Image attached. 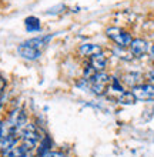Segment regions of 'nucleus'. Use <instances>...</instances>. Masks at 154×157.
I'll return each instance as SVG.
<instances>
[{"mask_svg":"<svg viewBox=\"0 0 154 157\" xmlns=\"http://www.w3.org/2000/svg\"><path fill=\"white\" fill-rule=\"evenodd\" d=\"M43 137L44 136L42 134V130H40L36 124L27 123L26 128L23 130V134H21V143L32 151V150H34L37 147V144L42 141Z\"/></svg>","mask_w":154,"mask_h":157,"instance_id":"obj_1","label":"nucleus"},{"mask_svg":"<svg viewBox=\"0 0 154 157\" xmlns=\"http://www.w3.org/2000/svg\"><path fill=\"white\" fill-rule=\"evenodd\" d=\"M106 36H107L113 43H116L117 47H129L130 43L133 41V36L127 32V30L116 27V26H110L106 29Z\"/></svg>","mask_w":154,"mask_h":157,"instance_id":"obj_2","label":"nucleus"},{"mask_svg":"<svg viewBox=\"0 0 154 157\" xmlns=\"http://www.w3.org/2000/svg\"><path fill=\"white\" fill-rule=\"evenodd\" d=\"M90 90L96 96H103L110 87L111 76L106 71H96V75L93 76L90 80Z\"/></svg>","mask_w":154,"mask_h":157,"instance_id":"obj_3","label":"nucleus"},{"mask_svg":"<svg viewBox=\"0 0 154 157\" xmlns=\"http://www.w3.org/2000/svg\"><path fill=\"white\" fill-rule=\"evenodd\" d=\"M131 91L137 100H141V101L154 100V84H151V83H141V84L133 87Z\"/></svg>","mask_w":154,"mask_h":157,"instance_id":"obj_4","label":"nucleus"},{"mask_svg":"<svg viewBox=\"0 0 154 157\" xmlns=\"http://www.w3.org/2000/svg\"><path fill=\"white\" fill-rule=\"evenodd\" d=\"M129 50L130 53L133 54V57H143L150 50V46H148L147 40H144L141 37H137V39H133V41L130 43Z\"/></svg>","mask_w":154,"mask_h":157,"instance_id":"obj_5","label":"nucleus"},{"mask_svg":"<svg viewBox=\"0 0 154 157\" xmlns=\"http://www.w3.org/2000/svg\"><path fill=\"white\" fill-rule=\"evenodd\" d=\"M17 52L23 59L26 60H37L40 56H42V52L37 49H34L32 46L26 44V43H21L19 47H17Z\"/></svg>","mask_w":154,"mask_h":157,"instance_id":"obj_6","label":"nucleus"},{"mask_svg":"<svg viewBox=\"0 0 154 157\" xmlns=\"http://www.w3.org/2000/svg\"><path fill=\"white\" fill-rule=\"evenodd\" d=\"M103 49H101V46L96 44V43H83V44L79 47V54L80 56H83V57H93V56H96V54L101 53Z\"/></svg>","mask_w":154,"mask_h":157,"instance_id":"obj_7","label":"nucleus"},{"mask_svg":"<svg viewBox=\"0 0 154 157\" xmlns=\"http://www.w3.org/2000/svg\"><path fill=\"white\" fill-rule=\"evenodd\" d=\"M121 83L126 84V86H129L130 89H133V87H136L143 83V75L138 73V71H127V73L121 77Z\"/></svg>","mask_w":154,"mask_h":157,"instance_id":"obj_8","label":"nucleus"},{"mask_svg":"<svg viewBox=\"0 0 154 157\" xmlns=\"http://www.w3.org/2000/svg\"><path fill=\"white\" fill-rule=\"evenodd\" d=\"M107 56L101 52V53L96 54V56H93V57H90V62H88V64L94 69L96 71H104L106 70V67H107Z\"/></svg>","mask_w":154,"mask_h":157,"instance_id":"obj_9","label":"nucleus"},{"mask_svg":"<svg viewBox=\"0 0 154 157\" xmlns=\"http://www.w3.org/2000/svg\"><path fill=\"white\" fill-rule=\"evenodd\" d=\"M50 39H51V36H39V37H34V39H30V40H26L24 43L42 52V50L44 49L47 44H49Z\"/></svg>","mask_w":154,"mask_h":157,"instance_id":"obj_10","label":"nucleus"},{"mask_svg":"<svg viewBox=\"0 0 154 157\" xmlns=\"http://www.w3.org/2000/svg\"><path fill=\"white\" fill-rule=\"evenodd\" d=\"M117 101L120 104H123V106H131V104H134L136 101H137V99H136V96L133 94V91L129 90V91H123V93H120L118 94V97H117Z\"/></svg>","mask_w":154,"mask_h":157,"instance_id":"obj_11","label":"nucleus"},{"mask_svg":"<svg viewBox=\"0 0 154 157\" xmlns=\"http://www.w3.org/2000/svg\"><path fill=\"white\" fill-rule=\"evenodd\" d=\"M50 147H51L50 137L44 136L42 139V141L37 144V147H36V156L40 157V156H43V154H46L47 151H50Z\"/></svg>","mask_w":154,"mask_h":157,"instance_id":"obj_12","label":"nucleus"},{"mask_svg":"<svg viewBox=\"0 0 154 157\" xmlns=\"http://www.w3.org/2000/svg\"><path fill=\"white\" fill-rule=\"evenodd\" d=\"M24 25H26V29L29 30V32H39V30L42 29V23H40V20H39L37 17H27Z\"/></svg>","mask_w":154,"mask_h":157,"instance_id":"obj_13","label":"nucleus"},{"mask_svg":"<svg viewBox=\"0 0 154 157\" xmlns=\"http://www.w3.org/2000/svg\"><path fill=\"white\" fill-rule=\"evenodd\" d=\"M110 89L114 91H117V93H123L124 91V84L121 83L120 78L117 77H111V82H110Z\"/></svg>","mask_w":154,"mask_h":157,"instance_id":"obj_14","label":"nucleus"},{"mask_svg":"<svg viewBox=\"0 0 154 157\" xmlns=\"http://www.w3.org/2000/svg\"><path fill=\"white\" fill-rule=\"evenodd\" d=\"M40 157H67V156L63 151H58V150H50V151H47L46 154H43Z\"/></svg>","mask_w":154,"mask_h":157,"instance_id":"obj_15","label":"nucleus"},{"mask_svg":"<svg viewBox=\"0 0 154 157\" xmlns=\"http://www.w3.org/2000/svg\"><path fill=\"white\" fill-rule=\"evenodd\" d=\"M6 86H7V82H6V78H4L3 76L0 75V97L3 96L4 90H6Z\"/></svg>","mask_w":154,"mask_h":157,"instance_id":"obj_16","label":"nucleus"},{"mask_svg":"<svg viewBox=\"0 0 154 157\" xmlns=\"http://www.w3.org/2000/svg\"><path fill=\"white\" fill-rule=\"evenodd\" d=\"M148 80H150L151 84H154V69L150 71V73H148Z\"/></svg>","mask_w":154,"mask_h":157,"instance_id":"obj_17","label":"nucleus"},{"mask_svg":"<svg viewBox=\"0 0 154 157\" xmlns=\"http://www.w3.org/2000/svg\"><path fill=\"white\" fill-rule=\"evenodd\" d=\"M150 53H151V54H153V56H154V44H153V46H151V47H150Z\"/></svg>","mask_w":154,"mask_h":157,"instance_id":"obj_18","label":"nucleus"},{"mask_svg":"<svg viewBox=\"0 0 154 157\" xmlns=\"http://www.w3.org/2000/svg\"><path fill=\"white\" fill-rule=\"evenodd\" d=\"M3 109V100H2V97H0V110Z\"/></svg>","mask_w":154,"mask_h":157,"instance_id":"obj_19","label":"nucleus"},{"mask_svg":"<svg viewBox=\"0 0 154 157\" xmlns=\"http://www.w3.org/2000/svg\"><path fill=\"white\" fill-rule=\"evenodd\" d=\"M2 126H3V121L0 120V133H2ZM0 139H2V136H0Z\"/></svg>","mask_w":154,"mask_h":157,"instance_id":"obj_20","label":"nucleus"},{"mask_svg":"<svg viewBox=\"0 0 154 157\" xmlns=\"http://www.w3.org/2000/svg\"><path fill=\"white\" fill-rule=\"evenodd\" d=\"M0 154H2V153H0Z\"/></svg>","mask_w":154,"mask_h":157,"instance_id":"obj_21","label":"nucleus"}]
</instances>
